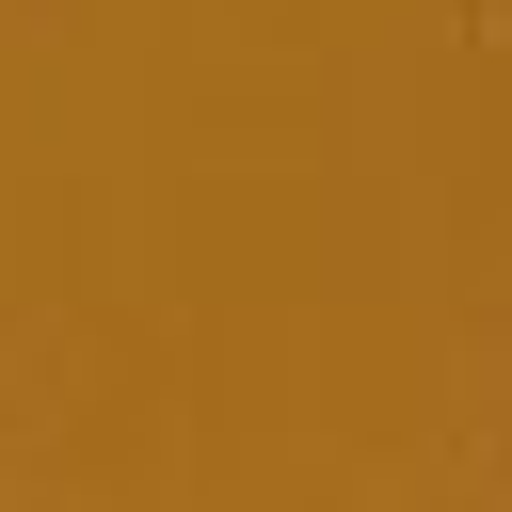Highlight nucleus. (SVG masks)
Listing matches in <instances>:
<instances>
[]
</instances>
